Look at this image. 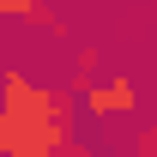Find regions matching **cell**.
Here are the masks:
<instances>
[{"label":"cell","mask_w":157,"mask_h":157,"mask_svg":"<svg viewBox=\"0 0 157 157\" xmlns=\"http://www.w3.org/2000/svg\"><path fill=\"white\" fill-rule=\"evenodd\" d=\"M0 115H6V133H12V151L18 157H55L67 139H73V97H60V91H42L30 85L24 73H0Z\"/></svg>","instance_id":"1"},{"label":"cell","mask_w":157,"mask_h":157,"mask_svg":"<svg viewBox=\"0 0 157 157\" xmlns=\"http://www.w3.org/2000/svg\"><path fill=\"white\" fill-rule=\"evenodd\" d=\"M139 109V91H133V78H91L85 85V115H133Z\"/></svg>","instance_id":"2"},{"label":"cell","mask_w":157,"mask_h":157,"mask_svg":"<svg viewBox=\"0 0 157 157\" xmlns=\"http://www.w3.org/2000/svg\"><path fill=\"white\" fill-rule=\"evenodd\" d=\"M0 18H30V24H42L55 42H67L73 30H67V18H55V12H42L36 0H0Z\"/></svg>","instance_id":"3"},{"label":"cell","mask_w":157,"mask_h":157,"mask_svg":"<svg viewBox=\"0 0 157 157\" xmlns=\"http://www.w3.org/2000/svg\"><path fill=\"white\" fill-rule=\"evenodd\" d=\"M97 67H103V55H97V48H78V60H73V73L85 78V85L97 78Z\"/></svg>","instance_id":"4"},{"label":"cell","mask_w":157,"mask_h":157,"mask_svg":"<svg viewBox=\"0 0 157 157\" xmlns=\"http://www.w3.org/2000/svg\"><path fill=\"white\" fill-rule=\"evenodd\" d=\"M157 151V127H151V133H139V157H151Z\"/></svg>","instance_id":"5"},{"label":"cell","mask_w":157,"mask_h":157,"mask_svg":"<svg viewBox=\"0 0 157 157\" xmlns=\"http://www.w3.org/2000/svg\"><path fill=\"white\" fill-rule=\"evenodd\" d=\"M0 157H12V133H6V115H0Z\"/></svg>","instance_id":"6"},{"label":"cell","mask_w":157,"mask_h":157,"mask_svg":"<svg viewBox=\"0 0 157 157\" xmlns=\"http://www.w3.org/2000/svg\"><path fill=\"white\" fill-rule=\"evenodd\" d=\"M12 157H18V151H12Z\"/></svg>","instance_id":"7"}]
</instances>
